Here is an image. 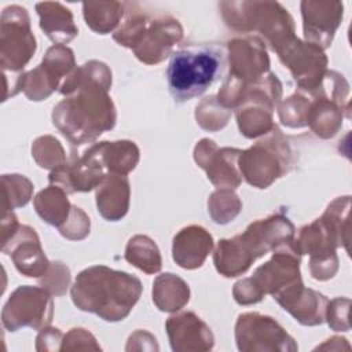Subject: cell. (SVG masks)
I'll return each instance as SVG.
<instances>
[{
	"label": "cell",
	"mask_w": 352,
	"mask_h": 352,
	"mask_svg": "<svg viewBox=\"0 0 352 352\" xmlns=\"http://www.w3.org/2000/svg\"><path fill=\"white\" fill-rule=\"evenodd\" d=\"M223 50L216 45L191 44L173 52L166 69L168 87L176 102L204 94L220 76Z\"/></svg>",
	"instance_id": "3"
},
{
	"label": "cell",
	"mask_w": 352,
	"mask_h": 352,
	"mask_svg": "<svg viewBox=\"0 0 352 352\" xmlns=\"http://www.w3.org/2000/svg\"><path fill=\"white\" fill-rule=\"evenodd\" d=\"M140 293L142 283L138 278L107 267L84 270L72 289L73 301L80 309L95 312L111 322L124 319Z\"/></svg>",
	"instance_id": "1"
},
{
	"label": "cell",
	"mask_w": 352,
	"mask_h": 352,
	"mask_svg": "<svg viewBox=\"0 0 352 352\" xmlns=\"http://www.w3.org/2000/svg\"><path fill=\"white\" fill-rule=\"evenodd\" d=\"M271 144L258 142L248 151H241L239 166L245 179L260 188L267 187L282 173L279 157H271Z\"/></svg>",
	"instance_id": "7"
},
{
	"label": "cell",
	"mask_w": 352,
	"mask_h": 352,
	"mask_svg": "<svg viewBox=\"0 0 352 352\" xmlns=\"http://www.w3.org/2000/svg\"><path fill=\"white\" fill-rule=\"evenodd\" d=\"M293 226L280 216H272L267 220L250 224L245 234L234 239L219 242L214 253V264L224 276H236L245 272L252 261L265 254L275 246L280 248L292 241Z\"/></svg>",
	"instance_id": "2"
},
{
	"label": "cell",
	"mask_w": 352,
	"mask_h": 352,
	"mask_svg": "<svg viewBox=\"0 0 352 352\" xmlns=\"http://www.w3.org/2000/svg\"><path fill=\"white\" fill-rule=\"evenodd\" d=\"M40 15V26L55 43H66L77 34L72 12L59 3H38L36 6Z\"/></svg>",
	"instance_id": "10"
},
{
	"label": "cell",
	"mask_w": 352,
	"mask_h": 352,
	"mask_svg": "<svg viewBox=\"0 0 352 352\" xmlns=\"http://www.w3.org/2000/svg\"><path fill=\"white\" fill-rule=\"evenodd\" d=\"M11 238H14L16 243L11 248L8 254H11L18 271L26 276L43 275L48 267V261L41 250L34 230L22 226Z\"/></svg>",
	"instance_id": "8"
},
{
	"label": "cell",
	"mask_w": 352,
	"mask_h": 352,
	"mask_svg": "<svg viewBox=\"0 0 352 352\" xmlns=\"http://www.w3.org/2000/svg\"><path fill=\"white\" fill-rule=\"evenodd\" d=\"M177 28H180V25L175 19L153 21L147 23L146 18L138 16L128 21L125 26L114 34V38L120 44L133 48L140 60L146 63H157L166 56L172 45L182 37V32L166 36H164V33Z\"/></svg>",
	"instance_id": "4"
},
{
	"label": "cell",
	"mask_w": 352,
	"mask_h": 352,
	"mask_svg": "<svg viewBox=\"0 0 352 352\" xmlns=\"http://www.w3.org/2000/svg\"><path fill=\"white\" fill-rule=\"evenodd\" d=\"M37 213L50 224L60 228L69 212V201L59 187H48L38 192L34 199Z\"/></svg>",
	"instance_id": "12"
},
{
	"label": "cell",
	"mask_w": 352,
	"mask_h": 352,
	"mask_svg": "<svg viewBox=\"0 0 352 352\" xmlns=\"http://www.w3.org/2000/svg\"><path fill=\"white\" fill-rule=\"evenodd\" d=\"M213 246L210 234L202 227L183 228L173 239V258L183 268L201 267Z\"/></svg>",
	"instance_id": "9"
},
{
	"label": "cell",
	"mask_w": 352,
	"mask_h": 352,
	"mask_svg": "<svg viewBox=\"0 0 352 352\" xmlns=\"http://www.w3.org/2000/svg\"><path fill=\"white\" fill-rule=\"evenodd\" d=\"M125 258L138 268L151 274L161 268V257L155 243L147 238L138 235L128 243Z\"/></svg>",
	"instance_id": "14"
},
{
	"label": "cell",
	"mask_w": 352,
	"mask_h": 352,
	"mask_svg": "<svg viewBox=\"0 0 352 352\" xmlns=\"http://www.w3.org/2000/svg\"><path fill=\"white\" fill-rule=\"evenodd\" d=\"M1 28L7 29H1V63L4 72L23 67L36 51V40L30 33L26 10L18 6L4 8Z\"/></svg>",
	"instance_id": "5"
},
{
	"label": "cell",
	"mask_w": 352,
	"mask_h": 352,
	"mask_svg": "<svg viewBox=\"0 0 352 352\" xmlns=\"http://www.w3.org/2000/svg\"><path fill=\"white\" fill-rule=\"evenodd\" d=\"M107 192L111 194V201L99 210L103 217L109 220L121 219L128 210V198H129V184L124 176L113 175L110 177H104L102 183H99Z\"/></svg>",
	"instance_id": "13"
},
{
	"label": "cell",
	"mask_w": 352,
	"mask_h": 352,
	"mask_svg": "<svg viewBox=\"0 0 352 352\" xmlns=\"http://www.w3.org/2000/svg\"><path fill=\"white\" fill-rule=\"evenodd\" d=\"M82 7L87 25L102 34L110 32L122 15V4L120 3H84Z\"/></svg>",
	"instance_id": "15"
},
{
	"label": "cell",
	"mask_w": 352,
	"mask_h": 352,
	"mask_svg": "<svg viewBox=\"0 0 352 352\" xmlns=\"http://www.w3.org/2000/svg\"><path fill=\"white\" fill-rule=\"evenodd\" d=\"M333 3H314L302 1V18H304V34L308 40L315 41L314 44H322L329 47L334 30L337 29L340 19L342 18V4L334 11L330 8Z\"/></svg>",
	"instance_id": "6"
},
{
	"label": "cell",
	"mask_w": 352,
	"mask_h": 352,
	"mask_svg": "<svg viewBox=\"0 0 352 352\" xmlns=\"http://www.w3.org/2000/svg\"><path fill=\"white\" fill-rule=\"evenodd\" d=\"M99 160L102 164H104L109 169L118 173H126L131 169L135 168L138 158H139V150L132 142H103L100 144L94 146Z\"/></svg>",
	"instance_id": "11"
}]
</instances>
